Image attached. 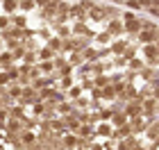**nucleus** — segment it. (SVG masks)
<instances>
[{
  "mask_svg": "<svg viewBox=\"0 0 159 150\" xmlns=\"http://www.w3.org/2000/svg\"><path fill=\"white\" fill-rule=\"evenodd\" d=\"M16 7H20V2H18V0H2V11H5V14L14 11Z\"/></svg>",
  "mask_w": 159,
  "mask_h": 150,
  "instance_id": "1",
  "label": "nucleus"
},
{
  "mask_svg": "<svg viewBox=\"0 0 159 150\" xmlns=\"http://www.w3.org/2000/svg\"><path fill=\"white\" fill-rule=\"evenodd\" d=\"M150 7H157L159 9V0H150Z\"/></svg>",
  "mask_w": 159,
  "mask_h": 150,
  "instance_id": "14",
  "label": "nucleus"
},
{
  "mask_svg": "<svg viewBox=\"0 0 159 150\" xmlns=\"http://www.w3.org/2000/svg\"><path fill=\"white\" fill-rule=\"evenodd\" d=\"M155 37H152V32H141V41H146V43H150Z\"/></svg>",
  "mask_w": 159,
  "mask_h": 150,
  "instance_id": "4",
  "label": "nucleus"
},
{
  "mask_svg": "<svg viewBox=\"0 0 159 150\" xmlns=\"http://www.w3.org/2000/svg\"><path fill=\"white\" fill-rule=\"evenodd\" d=\"M9 59H11V57L5 52V55H2V68H7V66H9Z\"/></svg>",
  "mask_w": 159,
  "mask_h": 150,
  "instance_id": "8",
  "label": "nucleus"
},
{
  "mask_svg": "<svg viewBox=\"0 0 159 150\" xmlns=\"http://www.w3.org/2000/svg\"><path fill=\"white\" fill-rule=\"evenodd\" d=\"M102 96H105V98H111V96H114V91H111V89H109V87H107V89H105V91H102Z\"/></svg>",
  "mask_w": 159,
  "mask_h": 150,
  "instance_id": "11",
  "label": "nucleus"
},
{
  "mask_svg": "<svg viewBox=\"0 0 159 150\" xmlns=\"http://www.w3.org/2000/svg\"><path fill=\"white\" fill-rule=\"evenodd\" d=\"M50 55H52V50H41V59H50Z\"/></svg>",
  "mask_w": 159,
  "mask_h": 150,
  "instance_id": "9",
  "label": "nucleus"
},
{
  "mask_svg": "<svg viewBox=\"0 0 159 150\" xmlns=\"http://www.w3.org/2000/svg\"><path fill=\"white\" fill-rule=\"evenodd\" d=\"M37 2H39V5H48V2H50V0H37Z\"/></svg>",
  "mask_w": 159,
  "mask_h": 150,
  "instance_id": "15",
  "label": "nucleus"
},
{
  "mask_svg": "<svg viewBox=\"0 0 159 150\" xmlns=\"http://www.w3.org/2000/svg\"><path fill=\"white\" fill-rule=\"evenodd\" d=\"M20 7H23V9H32V7H34V0H20Z\"/></svg>",
  "mask_w": 159,
  "mask_h": 150,
  "instance_id": "5",
  "label": "nucleus"
},
{
  "mask_svg": "<svg viewBox=\"0 0 159 150\" xmlns=\"http://www.w3.org/2000/svg\"><path fill=\"white\" fill-rule=\"evenodd\" d=\"M41 68H43V73H50V68H55V64L46 61V64H41Z\"/></svg>",
  "mask_w": 159,
  "mask_h": 150,
  "instance_id": "7",
  "label": "nucleus"
},
{
  "mask_svg": "<svg viewBox=\"0 0 159 150\" xmlns=\"http://www.w3.org/2000/svg\"><path fill=\"white\" fill-rule=\"evenodd\" d=\"M7 25H9V18L2 16V18H0V27H2V32H7Z\"/></svg>",
  "mask_w": 159,
  "mask_h": 150,
  "instance_id": "6",
  "label": "nucleus"
},
{
  "mask_svg": "<svg viewBox=\"0 0 159 150\" xmlns=\"http://www.w3.org/2000/svg\"><path fill=\"white\" fill-rule=\"evenodd\" d=\"M157 50H159V48H155V46L146 43V55L150 57V59H155V57H157Z\"/></svg>",
  "mask_w": 159,
  "mask_h": 150,
  "instance_id": "2",
  "label": "nucleus"
},
{
  "mask_svg": "<svg viewBox=\"0 0 159 150\" xmlns=\"http://www.w3.org/2000/svg\"><path fill=\"white\" fill-rule=\"evenodd\" d=\"M23 141H25V143H32V141H34V137H32V134H25V137H23Z\"/></svg>",
  "mask_w": 159,
  "mask_h": 150,
  "instance_id": "13",
  "label": "nucleus"
},
{
  "mask_svg": "<svg viewBox=\"0 0 159 150\" xmlns=\"http://www.w3.org/2000/svg\"><path fill=\"white\" fill-rule=\"evenodd\" d=\"M77 143H80V141L75 137H66V139H64V146H66V148H75Z\"/></svg>",
  "mask_w": 159,
  "mask_h": 150,
  "instance_id": "3",
  "label": "nucleus"
},
{
  "mask_svg": "<svg viewBox=\"0 0 159 150\" xmlns=\"http://www.w3.org/2000/svg\"><path fill=\"white\" fill-rule=\"evenodd\" d=\"M11 96L18 98V96H20V89H18V87H11Z\"/></svg>",
  "mask_w": 159,
  "mask_h": 150,
  "instance_id": "12",
  "label": "nucleus"
},
{
  "mask_svg": "<svg viewBox=\"0 0 159 150\" xmlns=\"http://www.w3.org/2000/svg\"><path fill=\"white\" fill-rule=\"evenodd\" d=\"M59 111L61 114H68L70 111V105H59Z\"/></svg>",
  "mask_w": 159,
  "mask_h": 150,
  "instance_id": "10",
  "label": "nucleus"
}]
</instances>
